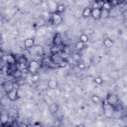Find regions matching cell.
<instances>
[{
    "mask_svg": "<svg viewBox=\"0 0 127 127\" xmlns=\"http://www.w3.org/2000/svg\"><path fill=\"white\" fill-rule=\"evenodd\" d=\"M20 127H27V126L25 124H21V125H20Z\"/></svg>",
    "mask_w": 127,
    "mask_h": 127,
    "instance_id": "cell-33",
    "label": "cell"
},
{
    "mask_svg": "<svg viewBox=\"0 0 127 127\" xmlns=\"http://www.w3.org/2000/svg\"><path fill=\"white\" fill-rule=\"evenodd\" d=\"M113 42L110 38H106L104 41V45L107 48H110L113 46Z\"/></svg>",
    "mask_w": 127,
    "mask_h": 127,
    "instance_id": "cell-16",
    "label": "cell"
},
{
    "mask_svg": "<svg viewBox=\"0 0 127 127\" xmlns=\"http://www.w3.org/2000/svg\"><path fill=\"white\" fill-rule=\"evenodd\" d=\"M98 8H100V6L98 3V2H95L93 5V7H92V9H98Z\"/></svg>",
    "mask_w": 127,
    "mask_h": 127,
    "instance_id": "cell-29",
    "label": "cell"
},
{
    "mask_svg": "<svg viewBox=\"0 0 127 127\" xmlns=\"http://www.w3.org/2000/svg\"><path fill=\"white\" fill-rule=\"evenodd\" d=\"M91 11H92L91 9L90 8H86L83 11L82 16H83L84 17H88L89 16H90L91 14Z\"/></svg>",
    "mask_w": 127,
    "mask_h": 127,
    "instance_id": "cell-20",
    "label": "cell"
},
{
    "mask_svg": "<svg viewBox=\"0 0 127 127\" xmlns=\"http://www.w3.org/2000/svg\"><path fill=\"white\" fill-rule=\"evenodd\" d=\"M43 99L44 101V102L48 105H50V104H51L54 102L52 98L49 95L46 94H44L43 96Z\"/></svg>",
    "mask_w": 127,
    "mask_h": 127,
    "instance_id": "cell-13",
    "label": "cell"
},
{
    "mask_svg": "<svg viewBox=\"0 0 127 127\" xmlns=\"http://www.w3.org/2000/svg\"><path fill=\"white\" fill-rule=\"evenodd\" d=\"M101 11V9L100 8L92 9L91 16L94 19L98 20V19L100 18Z\"/></svg>",
    "mask_w": 127,
    "mask_h": 127,
    "instance_id": "cell-7",
    "label": "cell"
},
{
    "mask_svg": "<svg viewBox=\"0 0 127 127\" xmlns=\"http://www.w3.org/2000/svg\"><path fill=\"white\" fill-rule=\"evenodd\" d=\"M58 81L56 79H51L48 81V87L51 90H55L58 86Z\"/></svg>",
    "mask_w": 127,
    "mask_h": 127,
    "instance_id": "cell-11",
    "label": "cell"
},
{
    "mask_svg": "<svg viewBox=\"0 0 127 127\" xmlns=\"http://www.w3.org/2000/svg\"><path fill=\"white\" fill-rule=\"evenodd\" d=\"M103 109L104 115L107 118H112L115 114V110L114 107L108 103L106 99L103 104Z\"/></svg>",
    "mask_w": 127,
    "mask_h": 127,
    "instance_id": "cell-1",
    "label": "cell"
},
{
    "mask_svg": "<svg viewBox=\"0 0 127 127\" xmlns=\"http://www.w3.org/2000/svg\"><path fill=\"white\" fill-rule=\"evenodd\" d=\"M65 10V7L63 5H59L57 8V11H58L57 13H61V12H64Z\"/></svg>",
    "mask_w": 127,
    "mask_h": 127,
    "instance_id": "cell-25",
    "label": "cell"
},
{
    "mask_svg": "<svg viewBox=\"0 0 127 127\" xmlns=\"http://www.w3.org/2000/svg\"><path fill=\"white\" fill-rule=\"evenodd\" d=\"M85 43L81 41H79L75 44V48L77 50L80 51L84 48Z\"/></svg>",
    "mask_w": 127,
    "mask_h": 127,
    "instance_id": "cell-22",
    "label": "cell"
},
{
    "mask_svg": "<svg viewBox=\"0 0 127 127\" xmlns=\"http://www.w3.org/2000/svg\"><path fill=\"white\" fill-rule=\"evenodd\" d=\"M111 8V4H110L108 2H104V4L103 5L102 7V9H103V10H106L109 11Z\"/></svg>",
    "mask_w": 127,
    "mask_h": 127,
    "instance_id": "cell-23",
    "label": "cell"
},
{
    "mask_svg": "<svg viewBox=\"0 0 127 127\" xmlns=\"http://www.w3.org/2000/svg\"><path fill=\"white\" fill-rule=\"evenodd\" d=\"M95 81L97 84H100L101 83H102V79H101L100 78H97L95 79Z\"/></svg>",
    "mask_w": 127,
    "mask_h": 127,
    "instance_id": "cell-30",
    "label": "cell"
},
{
    "mask_svg": "<svg viewBox=\"0 0 127 127\" xmlns=\"http://www.w3.org/2000/svg\"><path fill=\"white\" fill-rule=\"evenodd\" d=\"M4 59H5V61L8 64H9L11 65H14L15 64L16 59L12 55H9L5 56V57H4Z\"/></svg>",
    "mask_w": 127,
    "mask_h": 127,
    "instance_id": "cell-10",
    "label": "cell"
},
{
    "mask_svg": "<svg viewBox=\"0 0 127 127\" xmlns=\"http://www.w3.org/2000/svg\"><path fill=\"white\" fill-rule=\"evenodd\" d=\"M19 62H20V63L25 64V63H26V60L23 58V57H21V58H20V60H19Z\"/></svg>",
    "mask_w": 127,
    "mask_h": 127,
    "instance_id": "cell-31",
    "label": "cell"
},
{
    "mask_svg": "<svg viewBox=\"0 0 127 127\" xmlns=\"http://www.w3.org/2000/svg\"><path fill=\"white\" fill-rule=\"evenodd\" d=\"M78 66H79V69H84L85 68V65L83 64H79V65H78Z\"/></svg>",
    "mask_w": 127,
    "mask_h": 127,
    "instance_id": "cell-32",
    "label": "cell"
},
{
    "mask_svg": "<svg viewBox=\"0 0 127 127\" xmlns=\"http://www.w3.org/2000/svg\"><path fill=\"white\" fill-rule=\"evenodd\" d=\"M77 126V127H84V126H83V125H78Z\"/></svg>",
    "mask_w": 127,
    "mask_h": 127,
    "instance_id": "cell-34",
    "label": "cell"
},
{
    "mask_svg": "<svg viewBox=\"0 0 127 127\" xmlns=\"http://www.w3.org/2000/svg\"><path fill=\"white\" fill-rule=\"evenodd\" d=\"M80 41L85 43L88 41V37L85 34H82L80 37Z\"/></svg>",
    "mask_w": 127,
    "mask_h": 127,
    "instance_id": "cell-24",
    "label": "cell"
},
{
    "mask_svg": "<svg viewBox=\"0 0 127 127\" xmlns=\"http://www.w3.org/2000/svg\"><path fill=\"white\" fill-rule=\"evenodd\" d=\"M49 111L51 113L54 114L58 111L59 109V106L57 103L53 102L51 104L49 105Z\"/></svg>",
    "mask_w": 127,
    "mask_h": 127,
    "instance_id": "cell-9",
    "label": "cell"
},
{
    "mask_svg": "<svg viewBox=\"0 0 127 127\" xmlns=\"http://www.w3.org/2000/svg\"><path fill=\"white\" fill-rule=\"evenodd\" d=\"M109 77H110L111 78L113 79H115L117 77H118L119 73L117 71H115V70L111 71L109 73Z\"/></svg>",
    "mask_w": 127,
    "mask_h": 127,
    "instance_id": "cell-21",
    "label": "cell"
},
{
    "mask_svg": "<svg viewBox=\"0 0 127 127\" xmlns=\"http://www.w3.org/2000/svg\"><path fill=\"white\" fill-rule=\"evenodd\" d=\"M14 85H15L14 82L11 80H8L7 81H5L3 85L4 90L7 93L10 91L15 87Z\"/></svg>",
    "mask_w": 127,
    "mask_h": 127,
    "instance_id": "cell-5",
    "label": "cell"
},
{
    "mask_svg": "<svg viewBox=\"0 0 127 127\" xmlns=\"http://www.w3.org/2000/svg\"><path fill=\"white\" fill-rule=\"evenodd\" d=\"M63 41L61 35L60 33H57L54 36L53 39V43L55 46L59 47L62 44Z\"/></svg>",
    "mask_w": 127,
    "mask_h": 127,
    "instance_id": "cell-6",
    "label": "cell"
},
{
    "mask_svg": "<svg viewBox=\"0 0 127 127\" xmlns=\"http://www.w3.org/2000/svg\"><path fill=\"white\" fill-rule=\"evenodd\" d=\"M46 88H47V86L45 85H43V84L40 85H38V90H45Z\"/></svg>",
    "mask_w": 127,
    "mask_h": 127,
    "instance_id": "cell-28",
    "label": "cell"
},
{
    "mask_svg": "<svg viewBox=\"0 0 127 127\" xmlns=\"http://www.w3.org/2000/svg\"><path fill=\"white\" fill-rule=\"evenodd\" d=\"M92 100L94 103H98L100 101V98L97 95H93L92 97Z\"/></svg>",
    "mask_w": 127,
    "mask_h": 127,
    "instance_id": "cell-27",
    "label": "cell"
},
{
    "mask_svg": "<svg viewBox=\"0 0 127 127\" xmlns=\"http://www.w3.org/2000/svg\"><path fill=\"white\" fill-rule=\"evenodd\" d=\"M34 43L35 41L34 39L29 38L25 39L24 42V44L25 47H26L27 48H30L34 46Z\"/></svg>",
    "mask_w": 127,
    "mask_h": 127,
    "instance_id": "cell-12",
    "label": "cell"
},
{
    "mask_svg": "<svg viewBox=\"0 0 127 127\" xmlns=\"http://www.w3.org/2000/svg\"><path fill=\"white\" fill-rule=\"evenodd\" d=\"M39 79H40V77L38 75L34 74L31 77V81L33 82H37V81L39 80Z\"/></svg>",
    "mask_w": 127,
    "mask_h": 127,
    "instance_id": "cell-26",
    "label": "cell"
},
{
    "mask_svg": "<svg viewBox=\"0 0 127 127\" xmlns=\"http://www.w3.org/2000/svg\"><path fill=\"white\" fill-rule=\"evenodd\" d=\"M62 16L57 12H54L51 16L52 23L54 25H59L62 22Z\"/></svg>",
    "mask_w": 127,
    "mask_h": 127,
    "instance_id": "cell-3",
    "label": "cell"
},
{
    "mask_svg": "<svg viewBox=\"0 0 127 127\" xmlns=\"http://www.w3.org/2000/svg\"><path fill=\"white\" fill-rule=\"evenodd\" d=\"M9 99L12 101H15L17 99L18 97V90L16 87H14L12 90L7 93Z\"/></svg>",
    "mask_w": 127,
    "mask_h": 127,
    "instance_id": "cell-4",
    "label": "cell"
},
{
    "mask_svg": "<svg viewBox=\"0 0 127 127\" xmlns=\"http://www.w3.org/2000/svg\"><path fill=\"white\" fill-rule=\"evenodd\" d=\"M109 15H110V11H109L101 9L100 17H102L103 18H106L109 16Z\"/></svg>",
    "mask_w": 127,
    "mask_h": 127,
    "instance_id": "cell-18",
    "label": "cell"
},
{
    "mask_svg": "<svg viewBox=\"0 0 127 127\" xmlns=\"http://www.w3.org/2000/svg\"><path fill=\"white\" fill-rule=\"evenodd\" d=\"M12 72H13L12 73V75L15 79L20 78L22 76L21 71L18 69H15V71H13Z\"/></svg>",
    "mask_w": 127,
    "mask_h": 127,
    "instance_id": "cell-17",
    "label": "cell"
},
{
    "mask_svg": "<svg viewBox=\"0 0 127 127\" xmlns=\"http://www.w3.org/2000/svg\"><path fill=\"white\" fill-rule=\"evenodd\" d=\"M106 100L108 103L114 107L119 102L117 95L114 94H110L108 95Z\"/></svg>",
    "mask_w": 127,
    "mask_h": 127,
    "instance_id": "cell-2",
    "label": "cell"
},
{
    "mask_svg": "<svg viewBox=\"0 0 127 127\" xmlns=\"http://www.w3.org/2000/svg\"><path fill=\"white\" fill-rule=\"evenodd\" d=\"M34 50L35 52L38 55H42L44 53V48L40 45H36L34 46Z\"/></svg>",
    "mask_w": 127,
    "mask_h": 127,
    "instance_id": "cell-15",
    "label": "cell"
},
{
    "mask_svg": "<svg viewBox=\"0 0 127 127\" xmlns=\"http://www.w3.org/2000/svg\"><path fill=\"white\" fill-rule=\"evenodd\" d=\"M9 115L8 114H2L0 117V121L3 124H6L9 122Z\"/></svg>",
    "mask_w": 127,
    "mask_h": 127,
    "instance_id": "cell-14",
    "label": "cell"
},
{
    "mask_svg": "<svg viewBox=\"0 0 127 127\" xmlns=\"http://www.w3.org/2000/svg\"><path fill=\"white\" fill-rule=\"evenodd\" d=\"M61 51L64 52L67 54H68L69 55L70 54L71 52V50L70 47H69V46L67 45H64L63 46V47L61 49Z\"/></svg>",
    "mask_w": 127,
    "mask_h": 127,
    "instance_id": "cell-19",
    "label": "cell"
},
{
    "mask_svg": "<svg viewBox=\"0 0 127 127\" xmlns=\"http://www.w3.org/2000/svg\"><path fill=\"white\" fill-rule=\"evenodd\" d=\"M39 66V63H38L36 61H32L30 63V65H29V69H30V71L31 73H34L35 71L37 70V69H38Z\"/></svg>",
    "mask_w": 127,
    "mask_h": 127,
    "instance_id": "cell-8",
    "label": "cell"
}]
</instances>
